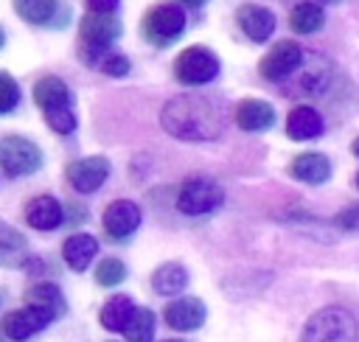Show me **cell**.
<instances>
[{"mask_svg":"<svg viewBox=\"0 0 359 342\" xmlns=\"http://www.w3.org/2000/svg\"><path fill=\"white\" fill-rule=\"evenodd\" d=\"M14 8L22 20L34 22V25H45L53 20L59 3L56 0H14Z\"/></svg>","mask_w":359,"mask_h":342,"instance_id":"24","label":"cell"},{"mask_svg":"<svg viewBox=\"0 0 359 342\" xmlns=\"http://www.w3.org/2000/svg\"><path fill=\"white\" fill-rule=\"evenodd\" d=\"M50 320H56L53 314L42 311V308H34V306H25V308H17V311H8L3 317V334L14 342H22L28 336H34L36 331H42Z\"/></svg>","mask_w":359,"mask_h":342,"instance_id":"10","label":"cell"},{"mask_svg":"<svg viewBox=\"0 0 359 342\" xmlns=\"http://www.w3.org/2000/svg\"><path fill=\"white\" fill-rule=\"evenodd\" d=\"M87 8L93 14H112L118 8V0H87Z\"/></svg>","mask_w":359,"mask_h":342,"instance_id":"31","label":"cell"},{"mask_svg":"<svg viewBox=\"0 0 359 342\" xmlns=\"http://www.w3.org/2000/svg\"><path fill=\"white\" fill-rule=\"evenodd\" d=\"M292 177L300 179V182H309V185H323L328 177H331V163L325 154H314V151H303L292 160L289 165Z\"/></svg>","mask_w":359,"mask_h":342,"instance_id":"16","label":"cell"},{"mask_svg":"<svg viewBox=\"0 0 359 342\" xmlns=\"http://www.w3.org/2000/svg\"><path fill=\"white\" fill-rule=\"evenodd\" d=\"M42 165V151L36 143L20 135H6L0 140V168L6 177H25Z\"/></svg>","mask_w":359,"mask_h":342,"instance_id":"5","label":"cell"},{"mask_svg":"<svg viewBox=\"0 0 359 342\" xmlns=\"http://www.w3.org/2000/svg\"><path fill=\"white\" fill-rule=\"evenodd\" d=\"M123 336L129 342H149L154 336V314L149 308H135L132 320L123 328Z\"/></svg>","mask_w":359,"mask_h":342,"instance_id":"25","label":"cell"},{"mask_svg":"<svg viewBox=\"0 0 359 342\" xmlns=\"http://www.w3.org/2000/svg\"><path fill=\"white\" fill-rule=\"evenodd\" d=\"M177 3H182V6H205L208 0H177Z\"/></svg>","mask_w":359,"mask_h":342,"instance_id":"32","label":"cell"},{"mask_svg":"<svg viewBox=\"0 0 359 342\" xmlns=\"http://www.w3.org/2000/svg\"><path fill=\"white\" fill-rule=\"evenodd\" d=\"M34 104H36L42 112L70 107V90H67V84H65L59 76H42V78L34 84Z\"/></svg>","mask_w":359,"mask_h":342,"instance_id":"18","label":"cell"},{"mask_svg":"<svg viewBox=\"0 0 359 342\" xmlns=\"http://www.w3.org/2000/svg\"><path fill=\"white\" fill-rule=\"evenodd\" d=\"M20 101V90H17V81L11 78V73H0V112H11Z\"/></svg>","mask_w":359,"mask_h":342,"instance_id":"28","label":"cell"},{"mask_svg":"<svg viewBox=\"0 0 359 342\" xmlns=\"http://www.w3.org/2000/svg\"><path fill=\"white\" fill-rule=\"evenodd\" d=\"M224 202V191L208 179V177H191L182 182L180 193H177V207L188 216H202V213H210L216 210L219 205Z\"/></svg>","mask_w":359,"mask_h":342,"instance_id":"6","label":"cell"},{"mask_svg":"<svg viewBox=\"0 0 359 342\" xmlns=\"http://www.w3.org/2000/svg\"><path fill=\"white\" fill-rule=\"evenodd\" d=\"M323 115L314 109V107H294L286 118V135L292 140H311V137H320L323 135Z\"/></svg>","mask_w":359,"mask_h":342,"instance_id":"15","label":"cell"},{"mask_svg":"<svg viewBox=\"0 0 359 342\" xmlns=\"http://www.w3.org/2000/svg\"><path fill=\"white\" fill-rule=\"evenodd\" d=\"M174 76L182 84H208L219 76V59L208 50V48H185L177 59H174Z\"/></svg>","mask_w":359,"mask_h":342,"instance_id":"7","label":"cell"},{"mask_svg":"<svg viewBox=\"0 0 359 342\" xmlns=\"http://www.w3.org/2000/svg\"><path fill=\"white\" fill-rule=\"evenodd\" d=\"M25 303L34 306V308H42V311H48L53 317H62L65 314V297H62V292H59L56 283H45V280L42 283H34L25 292Z\"/></svg>","mask_w":359,"mask_h":342,"instance_id":"20","label":"cell"},{"mask_svg":"<svg viewBox=\"0 0 359 342\" xmlns=\"http://www.w3.org/2000/svg\"><path fill=\"white\" fill-rule=\"evenodd\" d=\"M163 129L180 140H213L224 132L222 109L199 95H180L163 107Z\"/></svg>","mask_w":359,"mask_h":342,"instance_id":"1","label":"cell"},{"mask_svg":"<svg viewBox=\"0 0 359 342\" xmlns=\"http://www.w3.org/2000/svg\"><path fill=\"white\" fill-rule=\"evenodd\" d=\"M300 342H359V322L351 311L328 306L309 317Z\"/></svg>","mask_w":359,"mask_h":342,"instance_id":"2","label":"cell"},{"mask_svg":"<svg viewBox=\"0 0 359 342\" xmlns=\"http://www.w3.org/2000/svg\"><path fill=\"white\" fill-rule=\"evenodd\" d=\"M236 123L244 132H264L275 123V109L261 98H244L236 107Z\"/></svg>","mask_w":359,"mask_h":342,"instance_id":"14","label":"cell"},{"mask_svg":"<svg viewBox=\"0 0 359 342\" xmlns=\"http://www.w3.org/2000/svg\"><path fill=\"white\" fill-rule=\"evenodd\" d=\"M236 20H238V28L252 39V42H264L269 39V34L275 31V14L266 8V6H255V3H247L236 11Z\"/></svg>","mask_w":359,"mask_h":342,"instance_id":"13","label":"cell"},{"mask_svg":"<svg viewBox=\"0 0 359 342\" xmlns=\"http://www.w3.org/2000/svg\"><path fill=\"white\" fill-rule=\"evenodd\" d=\"M353 185H356V188H359V174H356V179H353Z\"/></svg>","mask_w":359,"mask_h":342,"instance_id":"35","label":"cell"},{"mask_svg":"<svg viewBox=\"0 0 359 342\" xmlns=\"http://www.w3.org/2000/svg\"><path fill=\"white\" fill-rule=\"evenodd\" d=\"M101 70H104L107 76H126V73H129V59H126V56H121V53L107 56V59H104V64H101Z\"/></svg>","mask_w":359,"mask_h":342,"instance_id":"29","label":"cell"},{"mask_svg":"<svg viewBox=\"0 0 359 342\" xmlns=\"http://www.w3.org/2000/svg\"><path fill=\"white\" fill-rule=\"evenodd\" d=\"M334 221H337V227H342V230H359V205H351V207L339 210Z\"/></svg>","mask_w":359,"mask_h":342,"instance_id":"30","label":"cell"},{"mask_svg":"<svg viewBox=\"0 0 359 342\" xmlns=\"http://www.w3.org/2000/svg\"><path fill=\"white\" fill-rule=\"evenodd\" d=\"M351 151H353V154H356V157H359V137H356V140H353V143H351Z\"/></svg>","mask_w":359,"mask_h":342,"instance_id":"33","label":"cell"},{"mask_svg":"<svg viewBox=\"0 0 359 342\" xmlns=\"http://www.w3.org/2000/svg\"><path fill=\"white\" fill-rule=\"evenodd\" d=\"M62 219H65V210L53 196H34L25 207V221L34 230H56Z\"/></svg>","mask_w":359,"mask_h":342,"instance_id":"17","label":"cell"},{"mask_svg":"<svg viewBox=\"0 0 359 342\" xmlns=\"http://www.w3.org/2000/svg\"><path fill=\"white\" fill-rule=\"evenodd\" d=\"M303 64V50L297 48V42L292 39H283V42H275L264 59L258 62V73L269 81H283L286 76H292L297 67Z\"/></svg>","mask_w":359,"mask_h":342,"instance_id":"8","label":"cell"},{"mask_svg":"<svg viewBox=\"0 0 359 342\" xmlns=\"http://www.w3.org/2000/svg\"><path fill=\"white\" fill-rule=\"evenodd\" d=\"M121 36V22L112 14H87L79 25V56L95 62Z\"/></svg>","mask_w":359,"mask_h":342,"instance_id":"3","label":"cell"},{"mask_svg":"<svg viewBox=\"0 0 359 342\" xmlns=\"http://www.w3.org/2000/svg\"><path fill=\"white\" fill-rule=\"evenodd\" d=\"M45 121H48V126H50L56 135H70V132L76 129V115H73V109H70V107H62V109H50V112H45Z\"/></svg>","mask_w":359,"mask_h":342,"instance_id":"27","label":"cell"},{"mask_svg":"<svg viewBox=\"0 0 359 342\" xmlns=\"http://www.w3.org/2000/svg\"><path fill=\"white\" fill-rule=\"evenodd\" d=\"M123 278H126V266L118 258H107V261H101L95 266V280L101 286H118Z\"/></svg>","mask_w":359,"mask_h":342,"instance_id":"26","label":"cell"},{"mask_svg":"<svg viewBox=\"0 0 359 342\" xmlns=\"http://www.w3.org/2000/svg\"><path fill=\"white\" fill-rule=\"evenodd\" d=\"M151 286L157 294H180L185 286H188V272L182 264H163L154 269L151 275Z\"/></svg>","mask_w":359,"mask_h":342,"instance_id":"21","label":"cell"},{"mask_svg":"<svg viewBox=\"0 0 359 342\" xmlns=\"http://www.w3.org/2000/svg\"><path fill=\"white\" fill-rule=\"evenodd\" d=\"M67 182L79 191V193H93L104 185V179L109 177V163L104 157H84L67 165L65 171Z\"/></svg>","mask_w":359,"mask_h":342,"instance_id":"9","label":"cell"},{"mask_svg":"<svg viewBox=\"0 0 359 342\" xmlns=\"http://www.w3.org/2000/svg\"><path fill=\"white\" fill-rule=\"evenodd\" d=\"M205 314H208L205 303L196 300V297H180V300L168 303L165 311H163L168 328H174V331H194V328H199L205 322Z\"/></svg>","mask_w":359,"mask_h":342,"instance_id":"12","label":"cell"},{"mask_svg":"<svg viewBox=\"0 0 359 342\" xmlns=\"http://www.w3.org/2000/svg\"><path fill=\"white\" fill-rule=\"evenodd\" d=\"M101 224H104V230H107L109 238L123 241V238H129L137 230V224H140V207L135 202H129V199H118V202L107 205Z\"/></svg>","mask_w":359,"mask_h":342,"instance_id":"11","label":"cell"},{"mask_svg":"<svg viewBox=\"0 0 359 342\" xmlns=\"http://www.w3.org/2000/svg\"><path fill=\"white\" fill-rule=\"evenodd\" d=\"M132 314H135V303L126 294H115L101 308V325L107 331H123L126 322L132 320Z\"/></svg>","mask_w":359,"mask_h":342,"instance_id":"22","label":"cell"},{"mask_svg":"<svg viewBox=\"0 0 359 342\" xmlns=\"http://www.w3.org/2000/svg\"><path fill=\"white\" fill-rule=\"evenodd\" d=\"M165 342H185V339H165Z\"/></svg>","mask_w":359,"mask_h":342,"instance_id":"34","label":"cell"},{"mask_svg":"<svg viewBox=\"0 0 359 342\" xmlns=\"http://www.w3.org/2000/svg\"><path fill=\"white\" fill-rule=\"evenodd\" d=\"M182 31H185V14L177 3H160V6L149 8L143 17V36L151 45L165 48L177 36H182Z\"/></svg>","mask_w":359,"mask_h":342,"instance_id":"4","label":"cell"},{"mask_svg":"<svg viewBox=\"0 0 359 342\" xmlns=\"http://www.w3.org/2000/svg\"><path fill=\"white\" fill-rule=\"evenodd\" d=\"M323 22H325V14H323V8L314 6V3H300V6H294L292 14H289V28H292L294 34H314V31L323 28Z\"/></svg>","mask_w":359,"mask_h":342,"instance_id":"23","label":"cell"},{"mask_svg":"<svg viewBox=\"0 0 359 342\" xmlns=\"http://www.w3.org/2000/svg\"><path fill=\"white\" fill-rule=\"evenodd\" d=\"M95 252H98V241L90 233H76V235L65 238V244H62V255H65L67 266L76 272H84L90 266V261L95 258Z\"/></svg>","mask_w":359,"mask_h":342,"instance_id":"19","label":"cell"}]
</instances>
